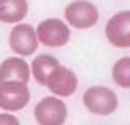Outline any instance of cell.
Segmentation results:
<instances>
[{
	"label": "cell",
	"instance_id": "cell-1",
	"mask_svg": "<svg viewBox=\"0 0 130 125\" xmlns=\"http://www.w3.org/2000/svg\"><path fill=\"white\" fill-rule=\"evenodd\" d=\"M81 102L89 114L98 117H109L119 109V96L111 88L96 84L85 90Z\"/></svg>",
	"mask_w": 130,
	"mask_h": 125
},
{
	"label": "cell",
	"instance_id": "cell-2",
	"mask_svg": "<svg viewBox=\"0 0 130 125\" xmlns=\"http://www.w3.org/2000/svg\"><path fill=\"white\" fill-rule=\"evenodd\" d=\"M39 44L49 49H60L70 42V25L60 18H46L36 26Z\"/></svg>",
	"mask_w": 130,
	"mask_h": 125
},
{
	"label": "cell",
	"instance_id": "cell-3",
	"mask_svg": "<svg viewBox=\"0 0 130 125\" xmlns=\"http://www.w3.org/2000/svg\"><path fill=\"white\" fill-rule=\"evenodd\" d=\"M63 20L75 29H91L99 21V10L91 0H73L65 7Z\"/></svg>",
	"mask_w": 130,
	"mask_h": 125
},
{
	"label": "cell",
	"instance_id": "cell-4",
	"mask_svg": "<svg viewBox=\"0 0 130 125\" xmlns=\"http://www.w3.org/2000/svg\"><path fill=\"white\" fill-rule=\"evenodd\" d=\"M31 91L24 81H0V109L8 112H20L29 104Z\"/></svg>",
	"mask_w": 130,
	"mask_h": 125
},
{
	"label": "cell",
	"instance_id": "cell-5",
	"mask_svg": "<svg viewBox=\"0 0 130 125\" xmlns=\"http://www.w3.org/2000/svg\"><path fill=\"white\" fill-rule=\"evenodd\" d=\"M8 47L16 55L29 57L39 47V39L36 28L28 23H16L8 33Z\"/></svg>",
	"mask_w": 130,
	"mask_h": 125
},
{
	"label": "cell",
	"instance_id": "cell-6",
	"mask_svg": "<svg viewBox=\"0 0 130 125\" xmlns=\"http://www.w3.org/2000/svg\"><path fill=\"white\" fill-rule=\"evenodd\" d=\"M68 107L63 98L55 94L46 96L34 106V120L41 125H62L67 122Z\"/></svg>",
	"mask_w": 130,
	"mask_h": 125
},
{
	"label": "cell",
	"instance_id": "cell-7",
	"mask_svg": "<svg viewBox=\"0 0 130 125\" xmlns=\"http://www.w3.org/2000/svg\"><path fill=\"white\" fill-rule=\"evenodd\" d=\"M106 39L117 49L130 47V10H122L114 13L107 20L104 28Z\"/></svg>",
	"mask_w": 130,
	"mask_h": 125
},
{
	"label": "cell",
	"instance_id": "cell-8",
	"mask_svg": "<svg viewBox=\"0 0 130 125\" xmlns=\"http://www.w3.org/2000/svg\"><path fill=\"white\" fill-rule=\"evenodd\" d=\"M46 88L51 91V94L59 98H70L78 90V76L72 68L59 63L49 75Z\"/></svg>",
	"mask_w": 130,
	"mask_h": 125
},
{
	"label": "cell",
	"instance_id": "cell-9",
	"mask_svg": "<svg viewBox=\"0 0 130 125\" xmlns=\"http://www.w3.org/2000/svg\"><path fill=\"white\" fill-rule=\"evenodd\" d=\"M31 78V65L26 62V57L15 54L11 57H7L0 63V81L15 80V81L29 83Z\"/></svg>",
	"mask_w": 130,
	"mask_h": 125
},
{
	"label": "cell",
	"instance_id": "cell-10",
	"mask_svg": "<svg viewBox=\"0 0 130 125\" xmlns=\"http://www.w3.org/2000/svg\"><path fill=\"white\" fill-rule=\"evenodd\" d=\"M29 13L28 0H0V23L16 25L26 20Z\"/></svg>",
	"mask_w": 130,
	"mask_h": 125
},
{
	"label": "cell",
	"instance_id": "cell-11",
	"mask_svg": "<svg viewBox=\"0 0 130 125\" xmlns=\"http://www.w3.org/2000/svg\"><path fill=\"white\" fill-rule=\"evenodd\" d=\"M59 59L54 57L51 54H39L32 59V62L29 63L31 65V75L34 78V81L39 84V86L46 88L47 78L51 75V72L59 65Z\"/></svg>",
	"mask_w": 130,
	"mask_h": 125
},
{
	"label": "cell",
	"instance_id": "cell-12",
	"mask_svg": "<svg viewBox=\"0 0 130 125\" xmlns=\"http://www.w3.org/2000/svg\"><path fill=\"white\" fill-rule=\"evenodd\" d=\"M112 81L122 90H130V57H120L114 62L111 70Z\"/></svg>",
	"mask_w": 130,
	"mask_h": 125
},
{
	"label": "cell",
	"instance_id": "cell-13",
	"mask_svg": "<svg viewBox=\"0 0 130 125\" xmlns=\"http://www.w3.org/2000/svg\"><path fill=\"white\" fill-rule=\"evenodd\" d=\"M18 123H20V120L15 115V112L3 111L0 114V125H18Z\"/></svg>",
	"mask_w": 130,
	"mask_h": 125
}]
</instances>
